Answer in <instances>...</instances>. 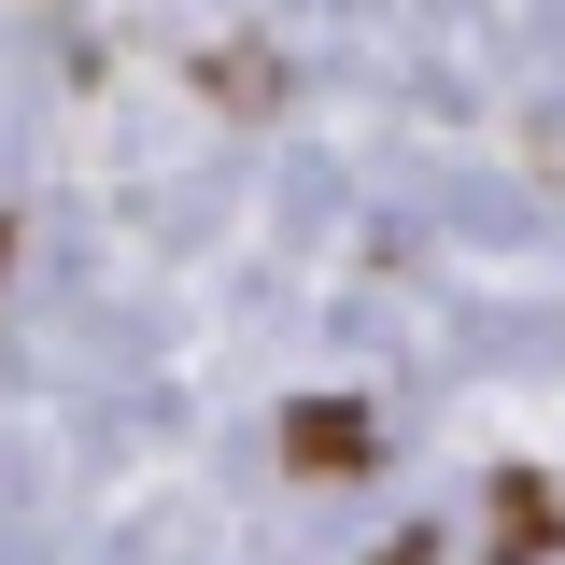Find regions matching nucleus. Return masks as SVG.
I'll use <instances>...</instances> for the list:
<instances>
[{
  "instance_id": "nucleus-1",
  "label": "nucleus",
  "mask_w": 565,
  "mask_h": 565,
  "mask_svg": "<svg viewBox=\"0 0 565 565\" xmlns=\"http://www.w3.org/2000/svg\"><path fill=\"white\" fill-rule=\"evenodd\" d=\"M282 452H297V467H353L367 424H353V411H297V424H282Z\"/></svg>"
}]
</instances>
